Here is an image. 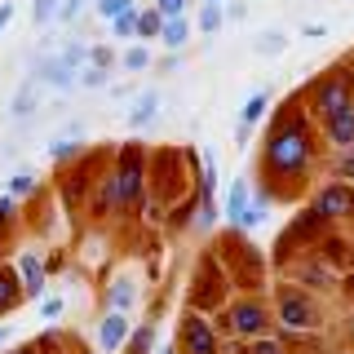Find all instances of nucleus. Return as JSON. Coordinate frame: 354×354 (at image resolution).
<instances>
[{"instance_id": "nucleus-1", "label": "nucleus", "mask_w": 354, "mask_h": 354, "mask_svg": "<svg viewBox=\"0 0 354 354\" xmlns=\"http://www.w3.org/2000/svg\"><path fill=\"white\" fill-rule=\"evenodd\" d=\"M310 133H306V120L297 115H288L283 124H274L270 133V142H266V169L270 173H283V177H301L310 169Z\"/></svg>"}, {"instance_id": "nucleus-2", "label": "nucleus", "mask_w": 354, "mask_h": 354, "mask_svg": "<svg viewBox=\"0 0 354 354\" xmlns=\"http://www.w3.org/2000/svg\"><path fill=\"white\" fill-rule=\"evenodd\" d=\"M111 199H115V208H133L147 199V151L142 147L120 151V164L111 173Z\"/></svg>"}, {"instance_id": "nucleus-3", "label": "nucleus", "mask_w": 354, "mask_h": 354, "mask_svg": "<svg viewBox=\"0 0 354 354\" xmlns=\"http://www.w3.org/2000/svg\"><path fill=\"white\" fill-rule=\"evenodd\" d=\"M341 106H354V84H350L341 71H332V75H324V80H319V88H315V120L337 115Z\"/></svg>"}, {"instance_id": "nucleus-4", "label": "nucleus", "mask_w": 354, "mask_h": 354, "mask_svg": "<svg viewBox=\"0 0 354 354\" xmlns=\"http://www.w3.org/2000/svg\"><path fill=\"white\" fill-rule=\"evenodd\" d=\"M354 213V186L350 182H332L315 195V217L319 221H341Z\"/></svg>"}, {"instance_id": "nucleus-5", "label": "nucleus", "mask_w": 354, "mask_h": 354, "mask_svg": "<svg viewBox=\"0 0 354 354\" xmlns=\"http://www.w3.org/2000/svg\"><path fill=\"white\" fill-rule=\"evenodd\" d=\"M14 274H18V288H22V297H44V261H40V252H18V261H14Z\"/></svg>"}, {"instance_id": "nucleus-6", "label": "nucleus", "mask_w": 354, "mask_h": 354, "mask_svg": "<svg viewBox=\"0 0 354 354\" xmlns=\"http://www.w3.org/2000/svg\"><path fill=\"white\" fill-rule=\"evenodd\" d=\"M279 319H283V328H310L315 310H310V301L297 288H288V292H279Z\"/></svg>"}, {"instance_id": "nucleus-7", "label": "nucleus", "mask_w": 354, "mask_h": 354, "mask_svg": "<svg viewBox=\"0 0 354 354\" xmlns=\"http://www.w3.org/2000/svg\"><path fill=\"white\" fill-rule=\"evenodd\" d=\"M129 332H133V328H129V315H115V310H111L102 324H97V346H102L106 354H115V350L129 341Z\"/></svg>"}, {"instance_id": "nucleus-8", "label": "nucleus", "mask_w": 354, "mask_h": 354, "mask_svg": "<svg viewBox=\"0 0 354 354\" xmlns=\"http://www.w3.org/2000/svg\"><path fill=\"white\" fill-rule=\"evenodd\" d=\"M182 341H186V354H217V337H213V328L204 324V319H186V328H182Z\"/></svg>"}, {"instance_id": "nucleus-9", "label": "nucleus", "mask_w": 354, "mask_h": 354, "mask_svg": "<svg viewBox=\"0 0 354 354\" xmlns=\"http://www.w3.org/2000/svg\"><path fill=\"white\" fill-rule=\"evenodd\" d=\"M324 133H328V142L332 147H354V106H341L337 115H328L324 120Z\"/></svg>"}, {"instance_id": "nucleus-10", "label": "nucleus", "mask_w": 354, "mask_h": 354, "mask_svg": "<svg viewBox=\"0 0 354 354\" xmlns=\"http://www.w3.org/2000/svg\"><path fill=\"white\" fill-rule=\"evenodd\" d=\"M36 106H40V80H36V75H27V80L14 88V97H9V115H14V120H27Z\"/></svg>"}, {"instance_id": "nucleus-11", "label": "nucleus", "mask_w": 354, "mask_h": 354, "mask_svg": "<svg viewBox=\"0 0 354 354\" xmlns=\"http://www.w3.org/2000/svg\"><path fill=\"white\" fill-rule=\"evenodd\" d=\"M230 324H235V332H243V337H257V332L266 328V310L257 301H239L235 310H230Z\"/></svg>"}, {"instance_id": "nucleus-12", "label": "nucleus", "mask_w": 354, "mask_h": 354, "mask_svg": "<svg viewBox=\"0 0 354 354\" xmlns=\"http://www.w3.org/2000/svg\"><path fill=\"white\" fill-rule=\"evenodd\" d=\"M155 115H160V93L147 88V93H138V97H133V106H129V129H147Z\"/></svg>"}, {"instance_id": "nucleus-13", "label": "nucleus", "mask_w": 354, "mask_h": 354, "mask_svg": "<svg viewBox=\"0 0 354 354\" xmlns=\"http://www.w3.org/2000/svg\"><path fill=\"white\" fill-rule=\"evenodd\" d=\"M106 306L115 310V315H129V310L138 306V283H133L129 274H120V279L111 283V292H106Z\"/></svg>"}, {"instance_id": "nucleus-14", "label": "nucleus", "mask_w": 354, "mask_h": 354, "mask_svg": "<svg viewBox=\"0 0 354 354\" xmlns=\"http://www.w3.org/2000/svg\"><path fill=\"white\" fill-rule=\"evenodd\" d=\"M266 111H270V93H252L248 102H243V111H239V129H235V133H239V142L248 138V129L257 124V120L266 115Z\"/></svg>"}, {"instance_id": "nucleus-15", "label": "nucleus", "mask_w": 354, "mask_h": 354, "mask_svg": "<svg viewBox=\"0 0 354 354\" xmlns=\"http://www.w3.org/2000/svg\"><path fill=\"white\" fill-rule=\"evenodd\" d=\"M186 40H191V22H186V18H164V27H160V44H164V49L177 53Z\"/></svg>"}, {"instance_id": "nucleus-16", "label": "nucleus", "mask_w": 354, "mask_h": 354, "mask_svg": "<svg viewBox=\"0 0 354 354\" xmlns=\"http://www.w3.org/2000/svg\"><path fill=\"white\" fill-rule=\"evenodd\" d=\"M18 301H22V288H18L14 266H0V315H9Z\"/></svg>"}, {"instance_id": "nucleus-17", "label": "nucleus", "mask_w": 354, "mask_h": 354, "mask_svg": "<svg viewBox=\"0 0 354 354\" xmlns=\"http://www.w3.org/2000/svg\"><path fill=\"white\" fill-rule=\"evenodd\" d=\"M248 177H239V182H230V195H226V217H230V226H239V217H243V208H248Z\"/></svg>"}, {"instance_id": "nucleus-18", "label": "nucleus", "mask_w": 354, "mask_h": 354, "mask_svg": "<svg viewBox=\"0 0 354 354\" xmlns=\"http://www.w3.org/2000/svg\"><path fill=\"white\" fill-rule=\"evenodd\" d=\"M106 27H111V36H115V40H138V5L124 9L120 18H111Z\"/></svg>"}, {"instance_id": "nucleus-19", "label": "nucleus", "mask_w": 354, "mask_h": 354, "mask_svg": "<svg viewBox=\"0 0 354 354\" xmlns=\"http://www.w3.org/2000/svg\"><path fill=\"white\" fill-rule=\"evenodd\" d=\"M5 195H9V199H27V195H36V173H31V169L14 173V177L5 182Z\"/></svg>"}, {"instance_id": "nucleus-20", "label": "nucleus", "mask_w": 354, "mask_h": 354, "mask_svg": "<svg viewBox=\"0 0 354 354\" xmlns=\"http://www.w3.org/2000/svg\"><path fill=\"white\" fill-rule=\"evenodd\" d=\"M221 22H226V9H221V5H204L199 18H195V27L204 31V36H213V31H221Z\"/></svg>"}, {"instance_id": "nucleus-21", "label": "nucleus", "mask_w": 354, "mask_h": 354, "mask_svg": "<svg viewBox=\"0 0 354 354\" xmlns=\"http://www.w3.org/2000/svg\"><path fill=\"white\" fill-rule=\"evenodd\" d=\"M160 27L164 18L155 9H138V40H160Z\"/></svg>"}, {"instance_id": "nucleus-22", "label": "nucleus", "mask_w": 354, "mask_h": 354, "mask_svg": "<svg viewBox=\"0 0 354 354\" xmlns=\"http://www.w3.org/2000/svg\"><path fill=\"white\" fill-rule=\"evenodd\" d=\"M288 49V31H261L257 36V53L261 58H274V53Z\"/></svg>"}, {"instance_id": "nucleus-23", "label": "nucleus", "mask_w": 354, "mask_h": 354, "mask_svg": "<svg viewBox=\"0 0 354 354\" xmlns=\"http://www.w3.org/2000/svg\"><path fill=\"white\" fill-rule=\"evenodd\" d=\"M80 151H84V147H80L75 138H53V142H49V160H53V164H66V160H75Z\"/></svg>"}, {"instance_id": "nucleus-24", "label": "nucleus", "mask_w": 354, "mask_h": 354, "mask_svg": "<svg viewBox=\"0 0 354 354\" xmlns=\"http://www.w3.org/2000/svg\"><path fill=\"white\" fill-rule=\"evenodd\" d=\"M111 80V71L106 66H93V62H84L80 71H75V84H84V88H102Z\"/></svg>"}, {"instance_id": "nucleus-25", "label": "nucleus", "mask_w": 354, "mask_h": 354, "mask_svg": "<svg viewBox=\"0 0 354 354\" xmlns=\"http://www.w3.org/2000/svg\"><path fill=\"white\" fill-rule=\"evenodd\" d=\"M120 62H124V71H147V66H151V49H147V44H129Z\"/></svg>"}, {"instance_id": "nucleus-26", "label": "nucleus", "mask_w": 354, "mask_h": 354, "mask_svg": "<svg viewBox=\"0 0 354 354\" xmlns=\"http://www.w3.org/2000/svg\"><path fill=\"white\" fill-rule=\"evenodd\" d=\"M88 5H93V0H62V5H58V18H53V22L71 27V22H80V18H84V9H88Z\"/></svg>"}, {"instance_id": "nucleus-27", "label": "nucleus", "mask_w": 354, "mask_h": 354, "mask_svg": "<svg viewBox=\"0 0 354 354\" xmlns=\"http://www.w3.org/2000/svg\"><path fill=\"white\" fill-rule=\"evenodd\" d=\"M58 5L62 0H31V22H36V27H49V22L58 18Z\"/></svg>"}, {"instance_id": "nucleus-28", "label": "nucleus", "mask_w": 354, "mask_h": 354, "mask_svg": "<svg viewBox=\"0 0 354 354\" xmlns=\"http://www.w3.org/2000/svg\"><path fill=\"white\" fill-rule=\"evenodd\" d=\"M151 346H155V328L151 324H142V328L129 332V350L133 354H151Z\"/></svg>"}, {"instance_id": "nucleus-29", "label": "nucleus", "mask_w": 354, "mask_h": 354, "mask_svg": "<svg viewBox=\"0 0 354 354\" xmlns=\"http://www.w3.org/2000/svg\"><path fill=\"white\" fill-rule=\"evenodd\" d=\"M138 0H93V14L102 18V22H111V18H120L124 9H133Z\"/></svg>"}, {"instance_id": "nucleus-30", "label": "nucleus", "mask_w": 354, "mask_h": 354, "mask_svg": "<svg viewBox=\"0 0 354 354\" xmlns=\"http://www.w3.org/2000/svg\"><path fill=\"white\" fill-rule=\"evenodd\" d=\"M186 5L191 0H155V14L160 18H186Z\"/></svg>"}, {"instance_id": "nucleus-31", "label": "nucleus", "mask_w": 354, "mask_h": 354, "mask_svg": "<svg viewBox=\"0 0 354 354\" xmlns=\"http://www.w3.org/2000/svg\"><path fill=\"white\" fill-rule=\"evenodd\" d=\"M337 173H341V182H354V147L337 155Z\"/></svg>"}, {"instance_id": "nucleus-32", "label": "nucleus", "mask_w": 354, "mask_h": 354, "mask_svg": "<svg viewBox=\"0 0 354 354\" xmlns=\"http://www.w3.org/2000/svg\"><path fill=\"white\" fill-rule=\"evenodd\" d=\"M62 310H66L62 297H44V301H40V319H58Z\"/></svg>"}, {"instance_id": "nucleus-33", "label": "nucleus", "mask_w": 354, "mask_h": 354, "mask_svg": "<svg viewBox=\"0 0 354 354\" xmlns=\"http://www.w3.org/2000/svg\"><path fill=\"white\" fill-rule=\"evenodd\" d=\"M14 213H18V199H9V195H0V230L14 221Z\"/></svg>"}, {"instance_id": "nucleus-34", "label": "nucleus", "mask_w": 354, "mask_h": 354, "mask_svg": "<svg viewBox=\"0 0 354 354\" xmlns=\"http://www.w3.org/2000/svg\"><path fill=\"white\" fill-rule=\"evenodd\" d=\"M14 0H0V36H5V27H9V22H14Z\"/></svg>"}, {"instance_id": "nucleus-35", "label": "nucleus", "mask_w": 354, "mask_h": 354, "mask_svg": "<svg viewBox=\"0 0 354 354\" xmlns=\"http://www.w3.org/2000/svg\"><path fill=\"white\" fill-rule=\"evenodd\" d=\"M221 9H226V18H243V14H248V5H243V0H226Z\"/></svg>"}, {"instance_id": "nucleus-36", "label": "nucleus", "mask_w": 354, "mask_h": 354, "mask_svg": "<svg viewBox=\"0 0 354 354\" xmlns=\"http://www.w3.org/2000/svg\"><path fill=\"white\" fill-rule=\"evenodd\" d=\"M257 354H279V346H274V341H261V346H257Z\"/></svg>"}, {"instance_id": "nucleus-37", "label": "nucleus", "mask_w": 354, "mask_h": 354, "mask_svg": "<svg viewBox=\"0 0 354 354\" xmlns=\"http://www.w3.org/2000/svg\"><path fill=\"white\" fill-rule=\"evenodd\" d=\"M5 341H9V328H0V346H5Z\"/></svg>"}, {"instance_id": "nucleus-38", "label": "nucleus", "mask_w": 354, "mask_h": 354, "mask_svg": "<svg viewBox=\"0 0 354 354\" xmlns=\"http://www.w3.org/2000/svg\"><path fill=\"white\" fill-rule=\"evenodd\" d=\"M160 354H177V350H173V346H160Z\"/></svg>"}, {"instance_id": "nucleus-39", "label": "nucleus", "mask_w": 354, "mask_h": 354, "mask_svg": "<svg viewBox=\"0 0 354 354\" xmlns=\"http://www.w3.org/2000/svg\"><path fill=\"white\" fill-rule=\"evenodd\" d=\"M18 354H36V346H27V350H18Z\"/></svg>"}, {"instance_id": "nucleus-40", "label": "nucleus", "mask_w": 354, "mask_h": 354, "mask_svg": "<svg viewBox=\"0 0 354 354\" xmlns=\"http://www.w3.org/2000/svg\"><path fill=\"white\" fill-rule=\"evenodd\" d=\"M204 5H226V0H204Z\"/></svg>"}, {"instance_id": "nucleus-41", "label": "nucleus", "mask_w": 354, "mask_h": 354, "mask_svg": "<svg viewBox=\"0 0 354 354\" xmlns=\"http://www.w3.org/2000/svg\"><path fill=\"white\" fill-rule=\"evenodd\" d=\"M0 252H5V230H0Z\"/></svg>"}]
</instances>
